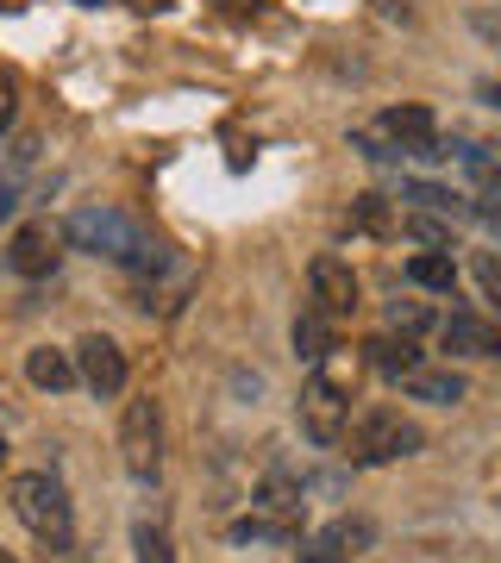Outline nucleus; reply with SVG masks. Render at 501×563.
Wrapping results in <instances>:
<instances>
[{"label": "nucleus", "instance_id": "nucleus-20", "mask_svg": "<svg viewBox=\"0 0 501 563\" xmlns=\"http://www.w3.org/2000/svg\"><path fill=\"white\" fill-rule=\"evenodd\" d=\"M395 201L426 207V213H451V207H458V195H445V188H433V181H401V188H395Z\"/></svg>", "mask_w": 501, "mask_h": 563}, {"label": "nucleus", "instance_id": "nucleus-11", "mask_svg": "<svg viewBox=\"0 0 501 563\" xmlns=\"http://www.w3.org/2000/svg\"><path fill=\"white\" fill-rule=\"evenodd\" d=\"M363 363L377 376H389V383H401L407 369H421V344L407 339V332H377V339L363 344Z\"/></svg>", "mask_w": 501, "mask_h": 563}, {"label": "nucleus", "instance_id": "nucleus-16", "mask_svg": "<svg viewBox=\"0 0 501 563\" xmlns=\"http://www.w3.org/2000/svg\"><path fill=\"white\" fill-rule=\"evenodd\" d=\"M370 544H377V526L345 514V520H333L320 532V544H314V551H333V558H345V551H351V558H358V551H370Z\"/></svg>", "mask_w": 501, "mask_h": 563}, {"label": "nucleus", "instance_id": "nucleus-28", "mask_svg": "<svg viewBox=\"0 0 501 563\" xmlns=\"http://www.w3.org/2000/svg\"><path fill=\"white\" fill-rule=\"evenodd\" d=\"M382 20H401V25H414V0H382Z\"/></svg>", "mask_w": 501, "mask_h": 563}, {"label": "nucleus", "instance_id": "nucleus-1", "mask_svg": "<svg viewBox=\"0 0 501 563\" xmlns=\"http://www.w3.org/2000/svg\"><path fill=\"white\" fill-rule=\"evenodd\" d=\"M7 501H13L20 526L39 544H51V551H69L76 544V514H69V495H63V483L51 470H20L13 488H7Z\"/></svg>", "mask_w": 501, "mask_h": 563}, {"label": "nucleus", "instance_id": "nucleus-12", "mask_svg": "<svg viewBox=\"0 0 501 563\" xmlns=\"http://www.w3.org/2000/svg\"><path fill=\"white\" fill-rule=\"evenodd\" d=\"M401 388H407V401H433V407H458L464 395H470V383H464L458 369H407L401 376Z\"/></svg>", "mask_w": 501, "mask_h": 563}, {"label": "nucleus", "instance_id": "nucleus-30", "mask_svg": "<svg viewBox=\"0 0 501 563\" xmlns=\"http://www.w3.org/2000/svg\"><path fill=\"white\" fill-rule=\"evenodd\" d=\"M301 563H351V558H333V551H307Z\"/></svg>", "mask_w": 501, "mask_h": 563}, {"label": "nucleus", "instance_id": "nucleus-26", "mask_svg": "<svg viewBox=\"0 0 501 563\" xmlns=\"http://www.w3.org/2000/svg\"><path fill=\"white\" fill-rule=\"evenodd\" d=\"M13 113H20V88L13 76H0V132H13Z\"/></svg>", "mask_w": 501, "mask_h": 563}, {"label": "nucleus", "instance_id": "nucleus-17", "mask_svg": "<svg viewBox=\"0 0 501 563\" xmlns=\"http://www.w3.org/2000/svg\"><path fill=\"white\" fill-rule=\"evenodd\" d=\"M132 563H176V544L157 514H139V526H132Z\"/></svg>", "mask_w": 501, "mask_h": 563}, {"label": "nucleus", "instance_id": "nucleus-5", "mask_svg": "<svg viewBox=\"0 0 501 563\" xmlns=\"http://www.w3.org/2000/svg\"><path fill=\"white\" fill-rule=\"evenodd\" d=\"M301 432H307V444H339L345 439V420H351V401H345V388L333 383V376H314V383L301 388V407H295Z\"/></svg>", "mask_w": 501, "mask_h": 563}, {"label": "nucleus", "instance_id": "nucleus-29", "mask_svg": "<svg viewBox=\"0 0 501 563\" xmlns=\"http://www.w3.org/2000/svg\"><path fill=\"white\" fill-rule=\"evenodd\" d=\"M477 95H482V107H495V113H501V81H482Z\"/></svg>", "mask_w": 501, "mask_h": 563}, {"label": "nucleus", "instance_id": "nucleus-33", "mask_svg": "<svg viewBox=\"0 0 501 563\" xmlns=\"http://www.w3.org/2000/svg\"><path fill=\"white\" fill-rule=\"evenodd\" d=\"M0 463H7V439H0Z\"/></svg>", "mask_w": 501, "mask_h": 563}, {"label": "nucleus", "instance_id": "nucleus-32", "mask_svg": "<svg viewBox=\"0 0 501 563\" xmlns=\"http://www.w3.org/2000/svg\"><path fill=\"white\" fill-rule=\"evenodd\" d=\"M0 563H20V558H13V551H0Z\"/></svg>", "mask_w": 501, "mask_h": 563}, {"label": "nucleus", "instance_id": "nucleus-10", "mask_svg": "<svg viewBox=\"0 0 501 563\" xmlns=\"http://www.w3.org/2000/svg\"><path fill=\"white\" fill-rule=\"evenodd\" d=\"M439 344L451 357H495V320H482V313H451V320H439Z\"/></svg>", "mask_w": 501, "mask_h": 563}, {"label": "nucleus", "instance_id": "nucleus-13", "mask_svg": "<svg viewBox=\"0 0 501 563\" xmlns=\"http://www.w3.org/2000/svg\"><path fill=\"white\" fill-rule=\"evenodd\" d=\"M25 383L44 388V395H63V388H76V357H69V351H57V344L25 351Z\"/></svg>", "mask_w": 501, "mask_h": 563}, {"label": "nucleus", "instance_id": "nucleus-25", "mask_svg": "<svg viewBox=\"0 0 501 563\" xmlns=\"http://www.w3.org/2000/svg\"><path fill=\"white\" fill-rule=\"evenodd\" d=\"M477 282L489 288V301H501V257H495V251H482V257H477Z\"/></svg>", "mask_w": 501, "mask_h": 563}, {"label": "nucleus", "instance_id": "nucleus-3", "mask_svg": "<svg viewBox=\"0 0 501 563\" xmlns=\"http://www.w3.org/2000/svg\"><path fill=\"white\" fill-rule=\"evenodd\" d=\"M63 244L69 251H88V257H107V263H126L132 251L144 244V225L120 207H76L63 220Z\"/></svg>", "mask_w": 501, "mask_h": 563}, {"label": "nucleus", "instance_id": "nucleus-14", "mask_svg": "<svg viewBox=\"0 0 501 563\" xmlns=\"http://www.w3.org/2000/svg\"><path fill=\"white\" fill-rule=\"evenodd\" d=\"M288 339H295V357L301 363H326V357H333V320H326L320 307H301L295 325H288Z\"/></svg>", "mask_w": 501, "mask_h": 563}, {"label": "nucleus", "instance_id": "nucleus-15", "mask_svg": "<svg viewBox=\"0 0 501 563\" xmlns=\"http://www.w3.org/2000/svg\"><path fill=\"white\" fill-rule=\"evenodd\" d=\"M407 282L426 288V295H451L458 288V263H451V251H421V257H407Z\"/></svg>", "mask_w": 501, "mask_h": 563}, {"label": "nucleus", "instance_id": "nucleus-8", "mask_svg": "<svg viewBox=\"0 0 501 563\" xmlns=\"http://www.w3.org/2000/svg\"><path fill=\"white\" fill-rule=\"evenodd\" d=\"M57 244H63V232H51V225H25L20 239H13V251H7L13 276H25V282L51 276V269H57V257H63Z\"/></svg>", "mask_w": 501, "mask_h": 563}, {"label": "nucleus", "instance_id": "nucleus-18", "mask_svg": "<svg viewBox=\"0 0 501 563\" xmlns=\"http://www.w3.org/2000/svg\"><path fill=\"white\" fill-rule=\"evenodd\" d=\"M232 544H288L295 539V526H282V520H270V514H244V520H232V532H226Z\"/></svg>", "mask_w": 501, "mask_h": 563}, {"label": "nucleus", "instance_id": "nucleus-2", "mask_svg": "<svg viewBox=\"0 0 501 563\" xmlns=\"http://www.w3.org/2000/svg\"><path fill=\"white\" fill-rule=\"evenodd\" d=\"M345 444H351V463H358V470H377V463L414 457L426 444V432L407 420V413H395V407H370L358 420H345Z\"/></svg>", "mask_w": 501, "mask_h": 563}, {"label": "nucleus", "instance_id": "nucleus-22", "mask_svg": "<svg viewBox=\"0 0 501 563\" xmlns=\"http://www.w3.org/2000/svg\"><path fill=\"white\" fill-rule=\"evenodd\" d=\"M426 325H433V307H426V301H389V332H407V339H421Z\"/></svg>", "mask_w": 501, "mask_h": 563}, {"label": "nucleus", "instance_id": "nucleus-23", "mask_svg": "<svg viewBox=\"0 0 501 563\" xmlns=\"http://www.w3.org/2000/svg\"><path fill=\"white\" fill-rule=\"evenodd\" d=\"M458 163H464V169H470V176L482 181V188H501V157L489 151V144H464V151H458Z\"/></svg>", "mask_w": 501, "mask_h": 563}, {"label": "nucleus", "instance_id": "nucleus-27", "mask_svg": "<svg viewBox=\"0 0 501 563\" xmlns=\"http://www.w3.org/2000/svg\"><path fill=\"white\" fill-rule=\"evenodd\" d=\"M13 213H20V181H7V176H0V225L13 220Z\"/></svg>", "mask_w": 501, "mask_h": 563}, {"label": "nucleus", "instance_id": "nucleus-34", "mask_svg": "<svg viewBox=\"0 0 501 563\" xmlns=\"http://www.w3.org/2000/svg\"><path fill=\"white\" fill-rule=\"evenodd\" d=\"M81 7H95V0H81Z\"/></svg>", "mask_w": 501, "mask_h": 563}, {"label": "nucleus", "instance_id": "nucleus-31", "mask_svg": "<svg viewBox=\"0 0 501 563\" xmlns=\"http://www.w3.org/2000/svg\"><path fill=\"white\" fill-rule=\"evenodd\" d=\"M482 220H489V232L501 239V207H482Z\"/></svg>", "mask_w": 501, "mask_h": 563}, {"label": "nucleus", "instance_id": "nucleus-24", "mask_svg": "<svg viewBox=\"0 0 501 563\" xmlns=\"http://www.w3.org/2000/svg\"><path fill=\"white\" fill-rule=\"evenodd\" d=\"M39 151H44V144H39V139H32V132H25V139H20V144H13V163H7V181H20V176H25V169H32V163H39Z\"/></svg>", "mask_w": 501, "mask_h": 563}, {"label": "nucleus", "instance_id": "nucleus-19", "mask_svg": "<svg viewBox=\"0 0 501 563\" xmlns=\"http://www.w3.org/2000/svg\"><path fill=\"white\" fill-rule=\"evenodd\" d=\"M351 151H358V157H370V163H401V144L389 139L382 125H358V132H351Z\"/></svg>", "mask_w": 501, "mask_h": 563}, {"label": "nucleus", "instance_id": "nucleus-21", "mask_svg": "<svg viewBox=\"0 0 501 563\" xmlns=\"http://www.w3.org/2000/svg\"><path fill=\"white\" fill-rule=\"evenodd\" d=\"M401 239H421V244H433V251H451V225L426 220V213H401Z\"/></svg>", "mask_w": 501, "mask_h": 563}, {"label": "nucleus", "instance_id": "nucleus-7", "mask_svg": "<svg viewBox=\"0 0 501 563\" xmlns=\"http://www.w3.org/2000/svg\"><path fill=\"white\" fill-rule=\"evenodd\" d=\"M307 282H314V307H320L326 320H345L358 307V269L345 257H333V251L307 263Z\"/></svg>", "mask_w": 501, "mask_h": 563}, {"label": "nucleus", "instance_id": "nucleus-6", "mask_svg": "<svg viewBox=\"0 0 501 563\" xmlns=\"http://www.w3.org/2000/svg\"><path fill=\"white\" fill-rule=\"evenodd\" d=\"M69 357H76V383L88 388L95 401H113V395L126 388V351L107 339V332H88Z\"/></svg>", "mask_w": 501, "mask_h": 563}, {"label": "nucleus", "instance_id": "nucleus-9", "mask_svg": "<svg viewBox=\"0 0 501 563\" xmlns=\"http://www.w3.org/2000/svg\"><path fill=\"white\" fill-rule=\"evenodd\" d=\"M251 507L301 532V520H307V483H295V476H263L258 495H251Z\"/></svg>", "mask_w": 501, "mask_h": 563}, {"label": "nucleus", "instance_id": "nucleus-4", "mask_svg": "<svg viewBox=\"0 0 501 563\" xmlns=\"http://www.w3.org/2000/svg\"><path fill=\"white\" fill-rule=\"evenodd\" d=\"M120 457H126V476L139 488H151L163 476V407L144 395V401H126L120 413Z\"/></svg>", "mask_w": 501, "mask_h": 563}]
</instances>
